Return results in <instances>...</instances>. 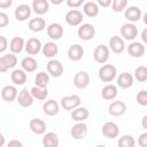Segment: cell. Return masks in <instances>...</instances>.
<instances>
[{"instance_id": "cell-12", "label": "cell", "mask_w": 147, "mask_h": 147, "mask_svg": "<svg viewBox=\"0 0 147 147\" xmlns=\"http://www.w3.org/2000/svg\"><path fill=\"white\" fill-rule=\"evenodd\" d=\"M14 15H15V18L18 22H24L31 15V7L26 3H21L16 7V9L14 11Z\"/></svg>"}, {"instance_id": "cell-44", "label": "cell", "mask_w": 147, "mask_h": 147, "mask_svg": "<svg viewBox=\"0 0 147 147\" xmlns=\"http://www.w3.org/2000/svg\"><path fill=\"white\" fill-rule=\"evenodd\" d=\"M8 47V40L6 37L0 36V53H3Z\"/></svg>"}, {"instance_id": "cell-1", "label": "cell", "mask_w": 147, "mask_h": 147, "mask_svg": "<svg viewBox=\"0 0 147 147\" xmlns=\"http://www.w3.org/2000/svg\"><path fill=\"white\" fill-rule=\"evenodd\" d=\"M116 75H117V69L113 64H105L98 71L99 79L103 83H111L116 78Z\"/></svg>"}, {"instance_id": "cell-50", "label": "cell", "mask_w": 147, "mask_h": 147, "mask_svg": "<svg viewBox=\"0 0 147 147\" xmlns=\"http://www.w3.org/2000/svg\"><path fill=\"white\" fill-rule=\"evenodd\" d=\"M5 144H6V138H5V136L0 132V147H3Z\"/></svg>"}, {"instance_id": "cell-38", "label": "cell", "mask_w": 147, "mask_h": 147, "mask_svg": "<svg viewBox=\"0 0 147 147\" xmlns=\"http://www.w3.org/2000/svg\"><path fill=\"white\" fill-rule=\"evenodd\" d=\"M127 6L126 0H113L111 1V8L115 13H121L123 11Z\"/></svg>"}, {"instance_id": "cell-10", "label": "cell", "mask_w": 147, "mask_h": 147, "mask_svg": "<svg viewBox=\"0 0 147 147\" xmlns=\"http://www.w3.org/2000/svg\"><path fill=\"white\" fill-rule=\"evenodd\" d=\"M141 15H142V11L137 6H130L124 11V17L126 18L127 23H132V24L134 22H138L141 18Z\"/></svg>"}, {"instance_id": "cell-54", "label": "cell", "mask_w": 147, "mask_h": 147, "mask_svg": "<svg viewBox=\"0 0 147 147\" xmlns=\"http://www.w3.org/2000/svg\"><path fill=\"white\" fill-rule=\"evenodd\" d=\"M95 147H107V146H105V145H98V146H95Z\"/></svg>"}, {"instance_id": "cell-24", "label": "cell", "mask_w": 147, "mask_h": 147, "mask_svg": "<svg viewBox=\"0 0 147 147\" xmlns=\"http://www.w3.org/2000/svg\"><path fill=\"white\" fill-rule=\"evenodd\" d=\"M118 94V90L117 86L114 84H107L106 86H103V88L101 90V96L105 100H114Z\"/></svg>"}, {"instance_id": "cell-52", "label": "cell", "mask_w": 147, "mask_h": 147, "mask_svg": "<svg viewBox=\"0 0 147 147\" xmlns=\"http://www.w3.org/2000/svg\"><path fill=\"white\" fill-rule=\"evenodd\" d=\"M51 2H52V3H54V5H59V3H62V0H59V1H55V0H52Z\"/></svg>"}, {"instance_id": "cell-11", "label": "cell", "mask_w": 147, "mask_h": 147, "mask_svg": "<svg viewBox=\"0 0 147 147\" xmlns=\"http://www.w3.org/2000/svg\"><path fill=\"white\" fill-rule=\"evenodd\" d=\"M74 85L75 87L83 90L90 85V75L86 71H78L74 77Z\"/></svg>"}, {"instance_id": "cell-30", "label": "cell", "mask_w": 147, "mask_h": 147, "mask_svg": "<svg viewBox=\"0 0 147 147\" xmlns=\"http://www.w3.org/2000/svg\"><path fill=\"white\" fill-rule=\"evenodd\" d=\"M41 52L44 54L45 57H48V59H53L57 52H59V47L54 42V41H48L46 42L42 47H41Z\"/></svg>"}, {"instance_id": "cell-49", "label": "cell", "mask_w": 147, "mask_h": 147, "mask_svg": "<svg viewBox=\"0 0 147 147\" xmlns=\"http://www.w3.org/2000/svg\"><path fill=\"white\" fill-rule=\"evenodd\" d=\"M141 40H142V44H147V29H144L142 32H141Z\"/></svg>"}, {"instance_id": "cell-14", "label": "cell", "mask_w": 147, "mask_h": 147, "mask_svg": "<svg viewBox=\"0 0 147 147\" xmlns=\"http://www.w3.org/2000/svg\"><path fill=\"white\" fill-rule=\"evenodd\" d=\"M127 110V107H126V103L123 102V101H114L109 105L108 107V113L109 115L111 116H122L126 113Z\"/></svg>"}, {"instance_id": "cell-28", "label": "cell", "mask_w": 147, "mask_h": 147, "mask_svg": "<svg viewBox=\"0 0 147 147\" xmlns=\"http://www.w3.org/2000/svg\"><path fill=\"white\" fill-rule=\"evenodd\" d=\"M37 15H44L49 9V2L47 0H33L32 8Z\"/></svg>"}, {"instance_id": "cell-42", "label": "cell", "mask_w": 147, "mask_h": 147, "mask_svg": "<svg viewBox=\"0 0 147 147\" xmlns=\"http://www.w3.org/2000/svg\"><path fill=\"white\" fill-rule=\"evenodd\" d=\"M67 5H68L70 8L76 9V8L80 7V6H83V5H84V1H83V0H68V1H67Z\"/></svg>"}, {"instance_id": "cell-41", "label": "cell", "mask_w": 147, "mask_h": 147, "mask_svg": "<svg viewBox=\"0 0 147 147\" xmlns=\"http://www.w3.org/2000/svg\"><path fill=\"white\" fill-rule=\"evenodd\" d=\"M9 24V17L6 13L0 11V28H6Z\"/></svg>"}, {"instance_id": "cell-32", "label": "cell", "mask_w": 147, "mask_h": 147, "mask_svg": "<svg viewBox=\"0 0 147 147\" xmlns=\"http://www.w3.org/2000/svg\"><path fill=\"white\" fill-rule=\"evenodd\" d=\"M83 11L88 17H95L99 14V6L94 1H87L83 5Z\"/></svg>"}, {"instance_id": "cell-4", "label": "cell", "mask_w": 147, "mask_h": 147, "mask_svg": "<svg viewBox=\"0 0 147 147\" xmlns=\"http://www.w3.org/2000/svg\"><path fill=\"white\" fill-rule=\"evenodd\" d=\"M80 96L77 94H72V95H67L63 96L61 99V107L64 110H74L75 108L80 106Z\"/></svg>"}, {"instance_id": "cell-40", "label": "cell", "mask_w": 147, "mask_h": 147, "mask_svg": "<svg viewBox=\"0 0 147 147\" xmlns=\"http://www.w3.org/2000/svg\"><path fill=\"white\" fill-rule=\"evenodd\" d=\"M136 100L140 106H142V107L147 106V91L141 90L140 92H138V94L136 96Z\"/></svg>"}, {"instance_id": "cell-26", "label": "cell", "mask_w": 147, "mask_h": 147, "mask_svg": "<svg viewBox=\"0 0 147 147\" xmlns=\"http://www.w3.org/2000/svg\"><path fill=\"white\" fill-rule=\"evenodd\" d=\"M29 127L36 134H44L46 132V123L40 118H32L29 123Z\"/></svg>"}, {"instance_id": "cell-43", "label": "cell", "mask_w": 147, "mask_h": 147, "mask_svg": "<svg viewBox=\"0 0 147 147\" xmlns=\"http://www.w3.org/2000/svg\"><path fill=\"white\" fill-rule=\"evenodd\" d=\"M138 145L140 147H147V132H144L138 138Z\"/></svg>"}, {"instance_id": "cell-22", "label": "cell", "mask_w": 147, "mask_h": 147, "mask_svg": "<svg viewBox=\"0 0 147 147\" xmlns=\"http://www.w3.org/2000/svg\"><path fill=\"white\" fill-rule=\"evenodd\" d=\"M41 144H42V147H59V144H60L59 136L55 132L44 133Z\"/></svg>"}, {"instance_id": "cell-13", "label": "cell", "mask_w": 147, "mask_h": 147, "mask_svg": "<svg viewBox=\"0 0 147 147\" xmlns=\"http://www.w3.org/2000/svg\"><path fill=\"white\" fill-rule=\"evenodd\" d=\"M17 102H18V105L21 106V107H23V108H28V107H30V106H32V103H33V98H32V95H31V93H30V91L26 88V87H24L18 94H17Z\"/></svg>"}, {"instance_id": "cell-16", "label": "cell", "mask_w": 147, "mask_h": 147, "mask_svg": "<svg viewBox=\"0 0 147 147\" xmlns=\"http://www.w3.org/2000/svg\"><path fill=\"white\" fill-rule=\"evenodd\" d=\"M111 52L116 53V54H121L124 52L125 49V44H124V40L118 37V36H113L110 39H109V47H108Z\"/></svg>"}, {"instance_id": "cell-37", "label": "cell", "mask_w": 147, "mask_h": 147, "mask_svg": "<svg viewBox=\"0 0 147 147\" xmlns=\"http://www.w3.org/2000/svg\"><path fill=\"white\" fill-rule=\"evenodd\" d=\"M117 145H118V147H134L136 146V140L132 136L124 134L118 139Z\"/></svg>"}, {"instance_id": "cell-47", "label": "cell", "mask_w": 147, "mask_h": 147, "mask_svg": "<svg viewBox=\"0 0 147 147\" xmlns=\"http://www.w3.org/2000/svg\"><path fill=\"white\" fill-rule=\"evenodd\" d=\"M13 1L11 0H0V8L1 9H7L11 6Z\"/></svg>"}, {"instance_id": "cell-17", "label": "cell", "mask_w": 147, "mask_h": 147, "mask_svg": "<svg viewBox=\"0 0 147 147\" xmlns=\"http://www.w3.org/2000/svg\"><path fill=\"white\" fill-rule=\"evenodd\" d=\"M64 33L63 26L60 23H52L47 26V34L52 40H59Z\"/></svg>"}, {"instance_id": "cell-21", "label": "cell", "mask_w": 147, "mask_h": 147, "mask_svg": "<svg viewBox=\"0 0 147 147\" xmlns=\"http://www.w3.org/2000/svg\"><path fill=\"white\" fill-rule=\"evenodd\" d=\"M60 110V105L55 100H47L42 105V111L47 116H55L59 114Z\"/></svg>"}, {"instance_id": "cell-8", "label": "cell", "mask_w": 147, "mask_h": 147, "mask_svg": "<svg viewBox=\"0 0 147 147\" xmlns=\"http://www.w3.org/2000/svg\"><path fill=\"white\" fill-rule=\"evenodd\" d=\"M46 67H47V74L55 78H59L63 75V65L59 60H55V59L49 60Z\"/></svg>"}, {"instance_id": "cell-15", "label": "cell", "mask_w": 147, "mask_h": 147, "mask_svg": "<svg viewBox=\"0 0 147 147\" xmlns=\"http://www.w3.org/2000/svg\"><path fill=\"white\" fill-rule=\"evenodd\" d=\"M41 41L38 38H30L24 46V49L26 51V53L29 55H37L40 51H41Z\"/></svg>"}, {"instance_id": "cell-53", "label": "cell", "mask_w": 147, "mask_h": 147, "mask_svg": "<svg viewBox=\"0 0 147 147\" xmlns=\"http://www.w3.org/2000/svg\"><path fill=\"white\" fill-rule=\"evenodd\" d=\"M144 23H145V24H147V13H145V14H144Z\"/></svg>"}, {"instance_id": "cell-7", "label": "cell", "mask_w": 147, "mask_h": 147, "mask_svg": "<svg viewBox=\"0 0 147 147\" xmlns=\"http://www.w3.org/2000/svg\"><path fill=\"white\" fill-rule=\"evenodd\" d=\"M101 132H102L103 137H106L108 139H115L119 134V129H118V125L115 122H110L109 121V122H106L102 125Z\"/></svg>"}, {"instance_id": "cell-46", "label": "cell", "mask_w": 147, "mask_h": 147, "mask_svg": "<svg viewBox=\"0 0 147 147\" xmlns=\"http://www.w3.org/2000/svg\"><path fill=\"white\" fill-rule=\"evenodd\" d=\"M7 147H23V144L17 139H13L7 144Z\"/></svg>"}, {"instance_id": "cell-6", "label": "cell", "mask_w": 147, "mask_h": 147, "mask_svg": "<svg viewBox=\"0 0 147 147\" xmlns=\"http://www.w3.org/2000/svg\"><path fill=\"white\" fill-rule=\"evenodd\" d=\"M87 125L84 122H77L76 124H74L70 129V134L75 140H80L83 138L86 137L87 134Z\"/></svg>"}, {"instance_id": "cell-3", "label": "cell", "mask_w": 147, "mask_h": 147, "mask_svg": "<svg viewBox=\"0 0 147 147\" xmlns=\"http://www.w3.org/2000/svg\"><path fill=\"white\" fill-rule=\"evenodd\" d=\"M93 59L96 63H100V64L106 63L109 59V48H108V46H106L103 44L98 45L95 47L94 52H93Z\"/></svg>"}, {"instance_id": "cell-27", "label": "cell", "mask_w": 147, "mask_h": 147, "mask_svg": "<svg viewBox=\"0 0 147 147\" xmlns=\"http://www.w3.org/2000/svg\"><path fill=\"white\" fill-rule=\"evenodd\" d=\"M25 46V41L22 37H14L9 41V49L13 54H20Z\"/></svg>"}, {"instance_id": "cell-5", "label": "cell", "mask_w": 147, "mask_h": 147, "mask_svg": "<svg viewBox=\"0 0 147 147\" xmlns=\"http://www.w3.org/2000/svg\"><path fill=\"white\" fill-rule=\"evenodd\" d=\"M64 20L70 26H78L83 22V13L78 9H70L65 14Z\"/></svg>"}, {"instance_id": "cell-39", "label": "cell", "mask_w": 147, "mask_h": 147, "mask_svg": "<svg viewBox=\"0 0 147 147\" xmlns=\"http://www.w3.org/2000/svg\"><path fill=\"white\" fill-rule=\"evenodd\" d=\"M2 56H3L5 61L7 62L9 69H10V68H14V67L17 64V57H16L15 54H13V53H8V54H5V55H2Z\"/></svg>"}, {"instance_id": "cell-31", "label": "cell", "mask_w": 147, "mask_h": 147, "mask_svg": "<svg viewBox=\"0 0 147 147\" xmlns=\"http://www.w3.org/2000/svg\"><path fill=\"white\" fill-rule=\"evenodd\" d=\"M28 26L32 32H41L46 28V22L42 17H34L29 21Z\"/></svg>"}, {"instance_id": "cell-29", "label": "cell", "mask_w": 147, "mask_h": 147, "mask_svg": "<svg viewBox=\"0 0 147 147\" xmlns=\"http://www.w3.org/2000/svg\"><path fill=\"white\" fill-rule=\"evenodd\" d=\"M21 65H22V70H24L25 72H33L38 68V62L34 57L26 56L21 61Z\"/></svg>"}, {"instance_id": "cell-2", "label": "cell", "mask_w": 147, "mask_h": 147, "mask_svg": "<svg viewBox=\"0 0 147 147\" xmlns=\"http://www.w3.org/2000/svg\"><path fill=\"white\" fill-rule=\"evenodd\" d=\"M77 34H78L79 39H82V40H85V41L91 40L95 36V28L93 24H90V23L80 24L77 30Z\"/></svg>"}, {"instance_id": "cell-36", "label": "cell", "mask_w": 147, "mask_h": 147, "mask_svg": "<svg viewBox=\"0 0 147 147\" xmlns=\"http://www.w3.org/2000/svg\"><path fill=\"white\" fill-rule=\"evenodd\" d=\"M134 79H137L139 83H144L147 80V68L145 65H139L134 69Z\"/></svg>"}, {"instance_id": "cell-9", "label": "cell", "mask_w": 147, "mask_h": 147, "mask_svg": "<svg viewBox=\"0 0 147 147\" xmlns=\"http://www.w3.org/2000/svg\"><path fill=\"white\" fill-rule=\"evenodd\" d=\"M121 34L126 40H134L138 36V28L132 23H124L121 26Z\"/></svg>"}, {"instance_id": "cell-33", "label": "cell", "mask_w": 147, "mask_h": 147, "mask_svg": "<svg viewBox=\"0 0 147 147\" xmlns=\"http://www.w3.org/2000/svg\"><path fill=\"white\" fill-rule=\"evenodd\" d=\"M10 78H11V82L14 83V85H24V83L28 79V76H26V72L24 70H22V69H15L11 72Z\"/></svg>"}, {"instance_id": "cell-45", "label": "cell", "mask_w": 147, "mask_h": 147, "mask_svg": "<svg viewBox=\"0 0 147 147\" xmlns=\"http://www.w3.org/2000/svg\"><path fill=\"white\" fill-rule=\"evenodd\" d=\"M9 70V67L7 62L5 61L3 56H0V72H7Z\"/></svg>"}, {"instance_id": "cell-48", "label": "cell", "mask_w": 147, "mask_h": 147, "mask_svg": "<svg viewBox=\"0 0 147 147\" xmlns=\"http://www.w3.org/2000/svg\"><path fill=\"white\" fill-rule=\"evenodd\" d=\"M98 3L101 6V7H108L111 5V0H99Z\"/></svg>"}, {"instance_id": "cell-34", "label": "cell", "mask_w": 147, "mask_h": 147, "mask_svg": "<svg viewBox=\"0 0 147 147\" xmlns=\"http://www.w3.org/2000/svg\"><path fill=\"white\" fill-rule=\"evenodd\" d=\"M30 93L32 95L33 99H37V100H45L48 95V90L47 87H38V86H33L31 90H30Z\"/></svg>"}, {"instance_id": "cell-19", "label": "cell", "mask_w": 147, "mask_h": 147, "mask_svg": "<svg viewBox=\"0 0 147 147\" xmlns=\"http://www.w3.org/2000/svg\"><path fill=\"white\" fill-rule=\"evenodd\" d=\"M68 57L71 61H80L84 56V48L79 44H74L68 48Z\"/></svg>"}, {"instance_id": "cell-23", "label": "cell", "mask_w": 147, "mask_h": 147, "mask_svg": "<svg viewBox=\"0 0 147 147\" xmlns=\"http://www.w3.org/2000/svg\"><path fill=\"white\" fill-rule=\"evenodd\" d=\"M133 76L126 71L119 74V76L117 77V86H119L121 88H130L133 85Z\"/></svg>"}, {"instance_id": "cell-18", "label": "cell", "mask_w": 147, "mask_h": 147, "mask_svg": "<svg viewBox=\"0 0 147 147\" xmlns=\"http://www.w3.org/2000/svg\"><path fill=\"white\" fill-rule=\"evenodd\" d=\"M145 51H146L145 45L139 41H132L127 46V53L132 57H141L145 54Z\"/></svg>"}, {"instance_id": "cell-51", "label": "cell", "mask_w": 147, "mask_h": 147, "mask_svg": "<svg viewBox=\"0 0 147 147\" xmlns=\"http://www.w3.org/2000/svg\"><path fill=\"white\" fill-rule=\"evenodd\" d=\"M146 121H147V115H145L142 117V127L144 129H147V125H146Z\"/></svg>"}, {"instance_id": "cell-20", "label": "cell", "mask_w": 147, "mask_h": 147, "mask_svg": "<svg viewBox=\"0 0 147 147\" xmlns=\"http://www.w3.org/2000/svg\"><path fill=\"white\" fill-rule=\"evenodd\" d=\"M17 88L14 85H6L1 90V98L7 102H13L17 98Z\"/></svg>"}, {"instance_id": "cell-25", "label": "cell", "mask_w": 147, "mask_h": 147, "mask_svg": "<svg viewBox=\"0 0 147 147\" xmlns=\"http://www.w3.org/2000/svg\"><path fill=\"white\" fill-rule=\"evenodd\" d=\"M70 116H71V118H72L75 122H84L85 119L88 118L90 111H88V109L85 108V107H77V108H75L74 110H71Z\"/></svg>"}, {"instance_id": "cell-35", "label": "cell", "mask_w": 147, "mask_h": 147, "mask_svg": "<svg viewBox=\"0 0 147 147\" xmlns=\"http://www.w3.org/2000/svg\"><path fill=\"white\" fill-rule=\"evenodd\" d=\"M49 83V75L45 71H40L34 77V86H38V87H47Z\"/></svg>"}]
</instances>
